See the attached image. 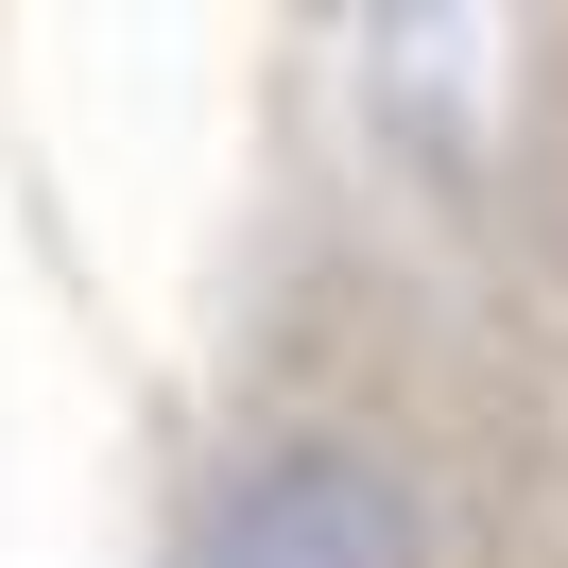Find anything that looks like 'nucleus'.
<instances>
[{"label": "nucleus", "mask_w": 568, "mask_h": 568, "mask_svg": "<svg viewBox=\"0 0 568 568\" xmlns=\"http://www.w3.org/2000/svg\"><path fill=\"white\" fill-rule=\"evenodd\" d=\"M190 568H430V499L379 448H258L242 483L190 517Z\"/></svg>", "instance_id": "nucleus-1"}]
</instances>
